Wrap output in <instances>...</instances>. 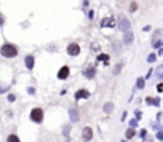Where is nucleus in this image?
<instances>
[{
	"instance_id": "obj_1",
	"label": "nucleus",
	"mask_w": 163,
	"mask_h": 142,
	"mask_svg": "<svg viewBox=\"0 0 163 142\" xmlns=\"http://www.w3.org/2000/svg\"><path fill=\"white\" fill-rule=\"evenodd\" d=\"M0 53H2L3 58H14L18 54V50L14 45H11V43H5V45L0 48Z\"/></svg>"
},
{
	"instance_id": "obj_2",
	"label": "nucleus",
	"mask_w": 163,
	"mask_h": 142,
	"mask_svg": "<svg viewBox=\"0 0 163 142\" xmlns=\"http://www.w3.org/2000/svg\"><path fill=\"white\" fill-rule=\"evenodd\" d=\"M30 120L35 121V123H42L43 120V110L42 109H34L30 112Z\"/></svg>"
},
{
	"instance_id": "obj_3",
	"label": "nucleus",
	"mask_w": 163,
	"mask_h": 142,
	"mask_svg": "<svg viewBox=\"0 0 163 142\" xmlns=\"http://www.w3.org/2000/svg\"><path fill=\"white\" fill-rule=\"evenodd\" d=\"M118 27H120L122 32H126V30H130L131 22H130L125 16H120V18H118Z\"/></svg>"
},
{
	"instance_id": "obj_4",
	"label": "nucleus",
	"mask_w": 163,
	"mask_h": 142,
	"mask_svg": "<svg viewBox=\"0 0 163 142\" xmlns=\"http://www.w3.org/2000/svg\"><path fill=\"white\" fill-rule=\"evenodd\" d=\"M67 53H69L70 56H77V54L80 53V46H78L77 43H70V45L67 46Z\"/></svg>"
},
{
	"instance_id": "obj_5",
	"label": "nucleus",
	"mask_w": 163,
	"mask_h": 142,
	"mask_svg": "<svg viewBox=\"0 0 163 142\" xmlns=\"http://www.w3.org/2000/svg\"><path fill=\"white\" fill-rule=\"evenodd\" d=\"M82 137H83V141L85 142H88V141H91L93 139V131H91V128H83V133H82Z\"/></svg>"
},
{
	"instance_id": "obj_6",
	"label": "nucleus",
	"mask_w": 163,
	"mask_h": 142,
	"mask_svg": "<svg viewBox=\"0 0 163 142\" xmlns=\"http://www.w3.org/2000/svg\"><path fill=\"white\" fill-rule=\"evenodd\" d=\"M69 72H70V70H69V67H61V69H59V72H58V77L59 78H61V80H64V78H67V77H69Z\"/></svg>"
},
{
	"instance_id": "obj_7",
	"label": "nucleus",
	"mask_w": 163,
	"mask_h": 142,
	"mask_svg": "<svg viewBox=\"0 0 163 142\" xmlns=\"http://www.w3.org/2000/svg\"><path fill=\"white\" fill-rule=\"evenodd\" d=\"M133 38H134L133 32H130V30H126L125 37H123V43H125V45H131V43H133Z\"/></svg>"
},
{
	"instance_id": "obj_8",
	"label": "nucleus",
	"mask_w": 163,
	"mask_h": 142,
	"mask_svg": "<svg viewBox=\"0 0 163 142\" xmlns=\"http://www.w3.org/2000/svg\"><path fill=\"white\" fill-rule=\"evenodd\" d=\"M88 96H90V93L86 91V89H78V91L75 93V99H86Z\"/></svg>"
},
{
	"instance_id": "obj_9",
	"label": "nucleus",
	"mask_w": 163,
	"mask_h": 142,
	"mask_svg": "<svg viewBox=\"0 0 163 142\" xmlns=\"http://www.w3.org/2000/svg\"><path fill=\"white\" fill-rule=\"evenodd\" d=\"M69 117H70V120H72L74 123H77L78 118H80L78 117V110L77 109H69Z\"/></svg>"
},
{
	"instance_id": "obj_10",
	"label": "nucleus",
	"mask_w": 163,
	"mask_h": 142,
	"mask_svg": "<svg viewBox=\"0 0 163 142\" xmlns=\"http://www.w3.org/2000/svg\"><path fill=\"white\" fill-rule=\"evenodd\" d=\"M101 26H102V27H114V26H115V19H114V18H106V19H102Z\"/></svg>"
},
{
	"instance_id": "obj_11",
	"label": "nucleus",
	"mask_w": 163,
	"mask_h": 142,
	"mask_svg": "<svg viewBox=\"0 0 163 142\" xmlns=\"http://www.w3.org/2000/svg\"><path fill=\"white\" fill-rule=\"evenodd\" d=\"M94 74H96V70H94V67H90V69H85L83 70V75H85L86 78H93Z\"/></svg>"
},
{
	"instance_id": "obj_12",
	"label": "nucleus",
	"mask_w": 163,
	"mask_h": 142,
	"mask_svg": "<svg viewBox=\"0 0 163 142\" xmlns=\"http://www.w3.org/2000/svg\"><path fill=\"white\" fill-rule=\"evenodd\" d=\"M34 62H35L34 56H27L26 58V67L27 69H34Z\"/></svg>"
},
{
	"instance_id": "obj_13",
	"label": "nucleus",
	"mask_w": 163,
	"mask_h": 142,
	"mask_svg": "<svg viewBox=\"0 0 163 142\" xmlns=\"http://www.w3.org/2000/svg\"><path fill=\"white\" fill-rule=\"evenodd\" d=\"M146 102L147 104H152V105H160V99H158V97H147L146 99Z\"/></svg>"
},
{
	"instance_id": "obj_14",
	"label": "nucleus",
	"mask_w": 163,
	"mask_h": 142,
	"mask_svg": "<svg viewBox=\"0 0 163 142\" xmlns=\"http://www.w3.org/2000/svg\"><path fill=\"white\" fill-rule=\"evenodd\" d=\"M7 142H21V141H19V137L16 136V134H11V136H8Z\"/></svg>"
},
{
	"instance_id": "obj_15",
	"label": "nucleus",
	"mask_w": 163,
	"mask_h": 142,
	"mask_svg": "<svg viewBox=\"0 0 163 142\" xmlns=\"http://www.w3.org/2000/svg\"><path fill=\"white\" fill-rule=\"evenodd\" d=\"M112 109H114V105L110 104V102H107V104L104 105V112L106 113H110V112H112Z\"/></svg>"
},
{
	"instance_id": "obj_16",
	"label": "nucleus",
	"mask_w": 163,
	"mask_h": 142,
	"mask_svg": "<svg viewBox=\"0 0 163 142\" xmlns=\"http://www.w3.org/2000/svg\"><path fill=\"white\" fill-rule=\"evenodd\" d=\"M136 86L139 89H142L144 88V78H138V81H136Z\"/></svg>"
},
{
	"instance_id": "obj_17",
	"label": "nucleus",
	"mask_w": 163,
	"mask_h": 142,
	"mask_svg": "<svg viewBox=\"0 0 163 142\" xmlns=\"http://www.w3.org/2000/svg\"><path fill=\"white\" fill-rule=\"evenodd\" d=\"M98 61L107 62V61H109V56H107V54H99V56H98Z\"/></svg>"
},
{
	"instance_id": "obj_18",
	"label": "nucleus",
	"mask_w": 163,
	"mask_h": 142,
	"mask_svg": "<svg viewBox=\"0 0 163 142\" xmlns=\"http://www.w3.org/2000/svg\"><path fill=\"white\" fill-rule=\"evenodd\" d=\"M122 62H120V64H117V66H115L114 67V74H115V75H118V74H120V70H122Z\"/></svg>"
},
{
	"instance_id": "obj_19",
	"label": "nucleus",
	"mask_w": 163,
	"mask_h": 142,
	"mask_svg": "<svg viewBox=\"0 0 163 142\" xmlns=\"http://www.w3.org/2000/svg\"><path fill=\"white\" fill-rule=\"evenodd\" d=\"M133 136H134V129H133V128L126 129V137H128V139H131Z\"/></svg>"
},
{
	"instance_id": "obj_20",
	"label": "nucleus",
	"mask_w": 163,
	"mask_h": 142,
	"mask_svg": "<svg viewBox=\"0 0 163 142\" xmlns=\"http://www.w3.org/2000/svg\"><path fill=\"white\" fill-rule=\"evenodd\" d=\"M69 129H70V125H66L64 129H62V131H64V136L67 137V139H69Z\"/></svg>"
},
{
	"instance_id": "obj_21",
	"label": "nucleus",
	"mask_w": 163,
	"mask_h": 142,
	"mask_svg": "<svg viewBox=\"0 0 163 142\" xmlns=\"http://www.w3.org/2000/svg\"><path fill=\"white\" fill-rule=\"evenodd\" d=\"M155 59H157V56H155V54H149V56H147V61H149V62H154Z\"/></svg>"
},
{
	"instance_id": "obj_22",
	"label": "nucleus",
	"mask_w": 163,
	"mask_h": 142,
	"mask_svg": "<svg viewBox=\"0 0 163 142\" xmlns=\"http://www.w3.org/2000/svg\"><path fill=\"white\" fill-rule=\"evenodd\" d=\"M114 48H115V53H118V51H120V43L114 42Z\"/></svg>"
},
{
	"instance_id": "obj_23",
	"label": "nucleus",
	"mask_w": 163,
	"mask_h": 142,
	"mask_svg": "<svg viewBox=\"0 0 163 142\" xmlns=\"http://www.w3.org/2000/svg\"><path fill=\"white\" fill-rule=\"evenodd\" d=\"M8 101H10V102H14V101H16V97H14V94H8Z\"/></svg>"
},
{
	"instance_id": "obj_24",
	"label": "nucleus",
	"mask_w": 163,
	"mask_h": 142,
	"mask_svg": "<svg viewBox=\"0 0 163 142\" xmlns=\"http://www.w3.org/2000/svg\"><path fill=\"white\" fill-rule=\"evenodd\" d=\"M5 91H8V86H2V85H0V93H5Z\"/></svg>"
},
{
	"instance_id": "obj_25",
	"label": "nucleus",
	"mask_w": 163,
	"mask_h": 142,
	"mask_svg": "<svg viewBox=\"0 0 163 142\" xmlns=\"http://www.w3.org/2000/svg\"><path fill=\"white\" fill-rule=\"evenodd\" d=\"M134 115H136V120H139V118L142 117V113H141V110H136V113H134Z\"/></svg>"
},
{
	"instance_id": "obj_26",
	"label": "nucleus",
	"mask_w": 163,
	"mask_h": 142,
	"mask_svg": "<svg viewBox=\"0 0 163 142\" xmlns=\"http://www.w3.org/2000/svg\"><path fill=\"white\" fill-rule=\"evenodd\" d=\"M130 11H136V3H131V6H130Z\"/></svg>"
},
{
	"instance_id": "obj_27",
	"label": "nucleus",
	"mask_w": 163,
	"mask_h": 142,
	"mask_svg": "<svg viewBox=\"0 0 163 142\" xmlns=\"http://www.w3.org/2000/svg\"><path fill=\"white\" fill-rule=\"evenodd\" d=\"M162 72H163V67H158V69H157V75L162 77Z\"/></svg>"
},
{
	"instance_id": "obj_28",
	"label": "nucleus",
	"mask_w": 163,
	"mask_h": 142,
	"mask_svg": "<svg viewBox=\"0 0 163 142\" xmlns=\"http://www.w3.org/2000/svg\"><path fill=\"white\" fill-rule=\"evenodd\" d=\"M136 123H138L136 120H131V121H130V126H131V128H134V126H136Z\"/></svg>"
},
{
	"instance_id": "obj_29",
	"label": "nucleus",
	"mask_w": 163,
	"mask_h": 142,
	"mask_svg": "<svg viewBox=\"0 0 163 142\" xmlns=\"http://www.w3.org/2000/svg\"><path fill=\"white\" fill-rule=\"evenodd\" d=\"M146 129H141V133H139V136H141V137H146Z\"/></svg>"
},
{
	"instance_id": "obj_30",
	"label": "nucleus",
	"mask_w": 163,
	"mask_h": 142,
	"mask_svg": "<svg viewBox=\"0 0 163 142\" xmlns=\"http://www.w3.org/2000/svg\"><path fill=\"white\" fill-rule=\"evenodd\" d=\"M157 91H158V93H162V91H163V85H162V83L157 86Z\"/></svg>"
},
{
	"instance_id": "obj_31",
	"label": "nucleus",
	"mask_w": 163,
	"mask_h": 142,
	"mask_svg": "<svg viewBox=\"0 0 163 142\" xmlns=\"http://www.w3.org/2000/svg\"><path fill=\"white\" fill-rule=\"evenodd\" d=\"M162 45H163V43H162V42H155V45H154V46H155V48H160V46H162Z\"/></svg>"
},
{
	"instance_id": "obj_32",
	"label": "nucleus",
	"mask_w": 163,
	"mask_h": 142,
	"mask_svg": "<svg viewBox=\"0 0 163 142\" xmlns=\"http://www.w3.org/2000/svg\"><path fill=\"white\" fill-rule=\"evenodd\" d=\"M27 93H29V94H34L35 89H34V88H29V89H27Z\"/></svg>"
},
{
	"instance_id": "obj_33",
	"label": "nucleus",
	"mask_w": 163,
	"mask_h": 142,
	"mask_svg": "<svg viewBox=\"0 0 163 142\" xmlns=\"http://www.w3.org/2000/svg\"><path fill=\"white\" fill-rule=\"evenodd\" d=\"M157 139H160V141L163 139V134H162V133H158V134H157Z\"/></svg>"
},
{
	"instance_id": "obj_34",
	"label": "nucleus",
	"mask_w": 163,
	"mask_h": 142,
	"mask_svg": "<svg viewBox=\"0 0 163 142\" xmlns=\"http://www.w3.org/2000/svg\"><path fill=\"white\" fill-rule=\"evenodd\" d=\"M0 26H3V16H2V13H0Z\"/></svg>"
}]
</instances>
